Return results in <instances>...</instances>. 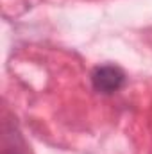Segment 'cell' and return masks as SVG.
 Returning <instances> with one entry per match:
<instances>
[{"label":"cell","instance_id":"cell-1","mask_svg":"<svg viewBox=\"0 0 152 154\" xmlns=\"http://www.w3.org/2000/svg\"><path fill=\"white\" fill-rule=\"evenodd\" d=\"M91 82H93V88L100 93H114L123 86L125 74L122 68L114 65H102L93 70Z\"/></svg>","mask_w":152,"mask_h":154}]
</instances>
